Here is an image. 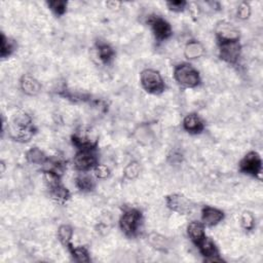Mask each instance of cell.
Here are the masks:
<instances>
[{"label": "cell", "mask_w": 263, "mask_h": 263, "mask_svg": "<svg viewBox=\"0 0 263 263\" xmlns=\"http://www.w3.org/2000/svg\"><path fill=\"white\" fill-rule=\"evenodd\" d=\"M34 126L31 117L26 114H18L10 125V136L19 142H28L34 135Z\"/></svg>", "instance_id": "cell-1"}, {"label": "cell", "mask_w": 263, "mask_h": 263, "mask_svg": "<svg viewBox=\"0 0 263 263\" xmlns=\"http://www.w3.org/2000/svg\"><path fill=\"white\" fill-rule=\"evenodd\" d=\"M142 222L143 215L141 211L135 208H130L122 213L119 219V227L126 236L134 237L138 235Z\"/></svg>", "instance_id": "cell-2"}, {"label": "cell", "mask_w": 263, "mask_h": 263, "mask_svg": "<svg viewBox=\"0 0 263 263\" xmlns=\"http://www.w3.org/2000/svg\"><path fill=\"white\" fill-rule=\"evenodd\" d=\"M73 145L78 149H96L99 142V136L90 126H80L71 137Z\"/></svg>", "instance_id": "cell-3"}, {"label": "cell", "mask_w": 263, "mask_h": 263, "mask_svg": "<svg viewBox=\"0 0 263 263\" xmlns=\"http://www.w3.org/2000/svg\"><path fill=\"white\" fill-rule=\"evenodd\" d=\"M174 77L176 81L184 87L193 89L201 83V76L199 71L187 63H183L175 67Z\"/></svg>", "instance_id": "cell-4"}, {"label": "cell", "mask_w": 263, "mask_h": 263, "mask_svg": "<svg viewBox=\"0 0 263 263\" xmlns=\"http://www.w3.org/2000/svg\"><path fill=\"white\" fill-rule=\"evenodd\" d=\"M140 82L147 93L154 95L162 94L166 89L161 73L155 69L143 70L140 74Z\"/></svg>", "instance_id": "cell-5"}, {"label": "cell", "mask_w": 263, "mask_h": 263, "mask_svg": "<svg viewBox=\"0 0 263 263\" xmlns=\"http://www.w3.org/2000/svg\"><path fill=\"white\" fill-rule=\"evenodd\" d=\"M239 171L253 177H260L262 172V160L259 154L250 151L239 162Z\"/></svg>", "instance_id": "cell-6"}, {"label": "cell", "mask_w": 263, "mask_h": 263, "mask_svg": "<svg viewBox=\"0 0 263 263\" xmlns=\"http://www.w3.org/2000/svg\"><path fill=\"white\" fill-rule=\"evenodd\" d=\"M96 149H82L78 150L73 160L74 168L79 172H89L99 164L98 157L95 152Z\"/></svg>", "instance_id": "cell-7"}, {"label": "cell", "mask_w": 263, "mask_h": 263, "mask_svg": "<svg viewBox=\"0 0 263 263\" xmlns=\"http://www.w3.org/2000/svg\"><path fill=\"white\" fill-rule=\"evenodd\" d=\"M148 24L152 30V33L157 41L159 42L169 39L173 34V30L170 23L160 16H150L148 19Z\"/></svg>", "instance_id": "cell-8"}, {"label": "cell", "mask_w": 263, "mask_h": 263, "mask_svg": "<svg viewBox=\"0 0 263 263\" xmlns=\"http://www.w3.org/2000/svg\"><path fill=\"white\" fill-rule=\"evenodd\" d=\"M218 47L221 60L228 64H235L238 61L242 52V46L239 43V40L218 42Z\"/></svg>", "instance_id": "cell-9"}, {"label": "cell", "mask_w": 263, "mask_h": 263, "mask_svg": "<svg viewBox=\"0 0 263 263\" xmlns=\"http://www.w3.org/2000/svg\"><path fill=\"white\" fill-rule=\"evenodd\" d=\"M166 203L170 210L181 215L189 214L193 208L192 202L181 193H173L168 195L166 198Z\"/></svg>", "instance_id": "cell-10"}, {"label": "cell", "mask_w": 263, "mask_h": 263, "mask_svg": "<svg viewBox=\"0 0 263 263\" xmlns=\"http://www.w3.org/2000/svg\"><path fill=\"white\" fill-rule=\"evenodd\" d=\"M218 42L239 40V31L235 26L227 21H220L215 28Z\"/></svg>", "instance_id": "cell-11"}, {"label": "cell", "mask_w": 263, "mask_h": 263, "mask_svg": "<svg viewBox=\"0 0 263 263\" xmlns=\"http://www.w3.org/2000/svg\"><path fill=\"white\" fill-rule=\"evenodd\" d=\"M196 246H198L201 254L204 256L205 261H208V262H222L223 261L222 258L219 257V251H218L215 243L211 238L206 236Z\"/></svg>", "instance_id": "cell-12"}, {"label": "cell", "mask_w": 263, "mask_h": 263, "mask_svg": "<svg viewBox=\"0 0 263 263\" xmlns=\"http://www.w3.org/2000/svg\"><path fill=\"white\" fill-rule=\"evenodd\" d=\"M224 219L223 211L206 206L202 210V221L205 226H215Z\"/></svg>", "instance_id": "cell-13"}, {"label": "cell", "mask_w": 263, "mask_h": 263, "mask_svg": "<svg viewBox=\"0 0 263 263\" xmlns=\"http://www.w3.org/2000/svg\"><path fill=\"white\" fill-rule=\"evenodd\" d=\"M183 128L189 134L198 135V134H201L205 129V123L198 114L191 113L184 118Z\"/></svg>", "instance_id": "cell-14"}, {"label": "cell", "mask_w": 263, "mask_h": 263, "mask_svg": "<svg viewBox=\"0 0 263 263\" xmlns=\"http://www.w3.org/2000/svg\"><path fill=\"white\" fill-rule=\"evenodd\" d=\"M20 85L22 91L28 96H36L41 90L39 81L30 74H25L22 76L20 80Z\"/></svg>", "instance_id": "cell-15"}, {"label": "cell", "mask_w": 263, "mask_h": 263, "mask_svg": "<svg viewBox=\"0 0 263 263\" xmlns=\"http://www.w3.org/2000/svg\"><path fill=\"white\" fill-rule=\"evenodd\" d=\"M42 166H43L42 173H51L59 177H61L66 170V163L62 159H57V158H53V159L49 158V160Z\"/></svg>", "instance_id": "cell-16"}, {"label": "cell", "mask_w": 263, "mask_h": 263, "mask_svg": "<svg viewBox=\"0 0 263 263\" xmlns=\"http://www.w3.org/2000/svg\"><path fill=\"white\" fill-rule=\"evenodd\" d=\"M187 232L192 240V243L196 246L203 238L206 237V232H205V225L203 222L199 221H192L189 223L187 227Z\"/></svg>", "instance_id": "cell-17"}, {"label": "cell", "mask_w": 263, "mask_h": 263, "mask_svg": "<svg viewBox=\"0 0 263 263\" xmlns=\"http://www.w3.org/2000/svg\"><path fill=\"white\" fill-rule=\"evenodd\" d=\"M76 187L83 192H90L93 191L96 187V181L93 176L87 174L86 172H81L75 180Z\"/></svg>", "instance_id": "cell-18"}, {"label": "cell", "mask_w": 263, "mask_h": 263, "mask_svg": "<svg viewBox=\"0 0 263 263\" xmlns=\"http://www.w3.org/2000/svg\"><path fill=\"white\" fill-rule=\"evenodd\" d=\"M205 53L203 45L198 40H190L186 43L184 49V56L188 60H195L201 58Z\"/></svg>", "instance_id": "cell-19"}, {"label": "cell", "mask_w": 263, "mask_h": 263, "mask_svg": "<svg viewBox=\"0 0 263 263\" xmlns=\"http://www.w3.org/2000/svg\"><path fill=\"white\" fill-rule=\"evenodd\" d=\"M26 159L29 163L33 165H43L49 158L46 156V154L38 147H32L26 152Z\"/></svg>", "instance_id": "cell-20"}, {"label": "cell", "mask_w": 263, "mask_h": 263, "mask_svg": "<svg viewBox=\"0 0 263 263\" xmlns=\"http://www.w3.org/2000/svg\"><path fill=\"white\" fill-rule=\"evenodd\" d=\"M97 51H98V56L100 60L105 64H108L109 62H111L115 56L114 50L109 45L104 42H99L97 45Z\"/></svg>", "instance_id": "cell-21"}, {"label": "cell", "mask_w": 263, "mask_h": 263, "mask_svg": "<svg viewBox=\"0 0 263 263\" xmlns=\"http://www.w3.org/2000/svg\"><path fill=\"white\" fill-rule=\"evenodd\" d=\"M66 248L69 250V252L71 253V255L75 261H77V262H90L91 261L90 254L84 247H73V245L70 243Z\"/></svg>", "instance_id": "cell-22"}, {"label": "cell", "mask_w": 263, "mask_h": 263, "mask_svg": "<svg viewBox=\"0 0 263 263\" xmlns=\"http://www.w3.org/2000/svg\"><path fill=\"white\" fill-rule=\"evenodd\" d=\"M16 49V45L10 38H8L5 33H2V49H0V56L2 58L10 57Z\"/></svg>", "instance_id": "cell-23"}, {"label": "cell", "mask_w": 263, "mask_h": 263, "mask_svg": "<svg viewBox=\"0 0 263 263\" xmlns=\"http://www.w3.org/2000/svg\"><path fill=\"white\" fill-rule=\"evenodd\" d=\"M58 236H59V239L60 242L65 246L67 247L70 243H71V238L73 236V229L71 226L69 225H61L59 227V230H58Z\"/></svg>", "instance_id": "cell-24"}, {"label": "cell", "mask_w": 263, "mask_h": 263, "mask_svg": "<svg viewBox=\"0 0 263 263\" xmlns=\"http://www.w3.org/2000/svg\"><path fill=\"white\" fill-rule=\"evenodd\" d=\"M48 7L56 16L61 17L67 12L68 3L64 2V0H54V2L48 3Z\"/></svg>", "instance_id": "cell-25"}, {"label": "cell", "mask_w": 263, "mask_h": 263, "mask_svg": "<svg viewBox=\"0 0 263 263\" xmlns=\"http://www.w3.org/2000/svg\"><path fill=\"white\" fill-rule=\"evenodd\" d=\"M139 174H140V165L137 162L129 163L123 170V175L128 180H133L137 178Z\"/></svg>", "instance_id": "cell-26"}, {"label": "cell", "mask_w": 263, "mask_h": 263, "mask_svg": "<svg viewBox=\"0 0 263 263\" xmlns=\"http://www.w3.org/2000/svg\"><path fill=\"white\" fill-rule=\"evenodd\" d=\"M240 223L245 230L250 231L255 227V219L254 216L250 212H244L240 217Z\"/></svg>", "instance_id": "cell-27"}, {"label": "cell", "mask_w": 263, "mask_h": 263, "mask_svg": "<svg viewBox=\"0 0 263 263\" xmlns=\"http://www.w3.org/2000/svg\"><path fill=\"white\" fill-rule=\"evenodd\" d=\"M167 7L174 13H181L188 7V3L184 0H174V2H168Z\"/></svg>", "instance_id": "cell-28"}, {"label": "cell", "mask_w": 263, "mask_h": 263, "mask_svg": "<svg viewBox=\"0 0 263 263\" xmlns=\"http://www.w3.org/2000/svg\"><path fill=\"white\" fill-rule=\"evenodd\" d=\"M237 18L240 20H247L251 16V6L249 3H242L236 12Z\"/></svg>", "instance_id": "cell-29"}, {"label": "cell", "mask_w": 263, "mask_h": 263, "mask_svg": "<svg viewBox=\"0 0 263 263\" xmlns=\"http://www.w3.org/2000/svg\"><path fill=\"white\" fill-rule=\"evenodd\" d=\"M94 172H95V175L97 178L99 179H106L110 176L111 172L109 170V168L105 165H100L98 164L95 168H94Z\"/></svg>", "instance_id": "cell-30"}, {"label": "cell", "mask_w": 263, "mask_h": 263, "mask_svg": "<svg viewBox=\"0 0 263 263\" xmlns=\"http://www.w3.org/2000/svg\"><path fill=\"white\" fill-rule=\"evenodd\" d=\"M150 244L155 248L161 250L162 248H165L166 239H165V237H163V236H161L159 234H152V236L150 237Z\"/></svg>", "instance_id": "cell-31"}, {"label": "cell", "mask_w": 263, "mask_h": 263, "mask_svg": "<svg viewBox=\"0 0 263 263\" xmlns=\"http://www.w3.org/2000/svg\"><path fill=\"white\" fill-rule=\"evenodd\" d=\"M106 6L108 7V9H119L121 4L118 2H107Z\"/></svg>", "instance_id": "cell-32"}]
</instances>
